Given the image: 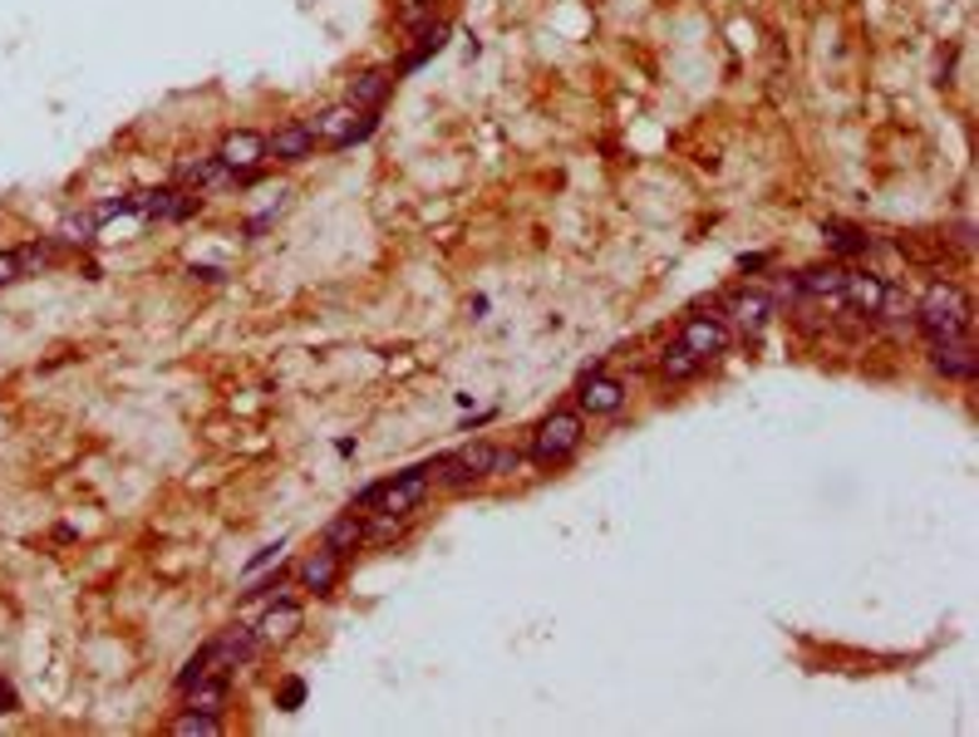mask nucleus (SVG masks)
I'll use <instances>...</instances> for the list:
<instances>
[{
	"instance_id": "18",
	"label": "nucleus",
	"mask_w": 979,
	"mask_h": 737,
	"mask_svg": "<svg viewBox=\"0 0 979 737\" xmlns=\"http://www.w3.org/2000/svg\"><path fill=\"white\" fill-rule=\"evenodd\" d=\"M729 314L743 324V330H758V324L772 314V300L763 290H743V295H733V300H729Z\"/></svg>"
},
{
	"instance_id": "31",
	"label": "nucleus",
	"mask_w": 979,
	"mask_h": 737,
	"mask_svg": "<svg viewBox=\"0 0 979 737\" xmlns=\"http://www.w3.org/2000/svg\"><path fill=\"white\" fill-rule=\"evenodd\" d=\"M428 5H434V0H428Z\"/></svg>"
},
{
	"instance_id": "6",
	"label": "nucleus",
	"mask_w": 979,
	"mask_h": 737,
	"mask_svg": "<svg viewBox=\"0 0 979 737\" xmlns=\"http://www.w3.org/2000/svg\"><path fill=\"white\" fill-rule=\"evenodd\" d=\"M217 163L227 167V173H237V182H247V177H257V167L267 163V138L251 133V128H232L217 143Z\"/></svg>"
},
{
	"instance_id": "21",
	"label": "nucleus",
	"mask_w": 979,
	"mask_h": 737,
	"mask_svg": "<svg viewBox=\"0 0 979 737\" xmlns=\"http://www.w3.org/2000/svg\"><path fill=\"white\" fill-rule=\"evenodd\" d=\"M173 733H178V737H217V733H222V717L188 708L182 717H173Z\"/></svg>"
},
{
	"instance_id": "17",
	"label": "nucleus",
	"mask_w": 979,
	"mask_h": 737,
	"mask_svg": "<svg viewBox=\"0 0 979 737\" xmlns=\"http://www.w3.org/2000/svg\"><path fill=\"white\" fill-rule=\"evenodd\" d=\"M227 693H232V674H202L198 683L188 688V708H198V713H212L222 717V708H227Z\"/></svg>"
},
{
	"instance_id": "27",
	"label": "nucleus",
	"mask_w": 979,
	"mask_h": 737,
	"mask_svg": "<svg viewBox=\"0 0 979 737\" xmlns=\"http://www.w3.org/2000/svg\"><path fill=\"white\" fill-rule=\"evenodd\" d=\"M517 467H522V452H517V448H497L493 477H503V472H517Z\"/></svg>"
},
{
	"instance_id": "23",
	"label": "nucleus",
	"mask_w": 979,
	"mask_h": 737,
	"mask_svg": "<svg viewBox=\"0 0 979 737\" xmlns=\"http://www.w3.org/2000/svg\"><path fill=\"white\" fill-rule=\"evenodd\" d=\"M404 526H409V516H389V511H379V516L365 526V540H389V536H399Z\"/></svg>"
},
{
	"instance_id": "5",
	"label": "nucleus",
	"mask_w": 979,
	"mask_h": 737,
	"mask_svg": "<svg viewBox=\"0 0 979 737\" xmlns=\"http://www.w3.org/2000/svg\"><path fill=\"white\" fill-rule=\"evenodd\" d=\"M257 629L251 625H227L222 629V634H212L208 644L198 649L202 654V664H208V674H232V668H241V664H251V658H257Z\"/></svg>"
},
{
	"instance_id": "16",
	"label": "nucleus",
	"mask_w": 979,
	"mask_h": 737,
	"mask_svg": "<svg viewBox=\"0 0 979 737\" xmlns=\"http://www.w3.org/2000/svg\"><path fill=\"white\" fill-rule=\"evenodd\" d=\"M320 546L335 550V556H350V550L365 546V521H359V511H340L335 521H326V531H320Z\"/></svg>"
},
{
	"instance_id": "15",
	"label": "nucleus",
	"mask_w": 979,
	"mask_h": 737,
	"mask_svg": "<svg viewBox=\"0 0 979 737\" xmlns=\"http://www.w3.org/2000/svg\"><path fill=\"white\" fill-rule=\"evenodd\" d=\"M340 566H345V556H335V550L320 546L316 556L300 560L296 575H300V585H306V590H316V595H330V590H335V580H340Z\"/></svg>"
},
{
	"instance_id": "10",
	"label": "nucleus",
	"mask_w": 979,
	"mask_h": 737,
	"mask_svg": "<svg viewBox=\"0 0 979 737\" xmlns=\"http://www.w3.org/2000/svg\"><path fill=\"white\" fill-rule=\"evenodd\" d=\"M576 403H581V413H595V418L621 413L625 408V383L611 379V373H601V369H591L581 379V389H576Z\"/></svg>"
},
{
	"instance_id": "7",
	"label": "nucleus",
	"mask_w": 979,
	"mask_h": 737,
	"mask_svg": "<svg viewBox=\"0 0 979 737\" xmlns=\"http://www.w3.org/2000/svg\"><path fill=\"white\" fill-rule=\"evenodd\" d=\"M300 625H306V609L291 605V599L281 595V599H271L267 615H261L251 629H257V644H271V649H276V644H291V639L300 634Z\"/></svg>"
},
{
	"instance_id": "8",
	"label": "nucleus",
	"mask_w": 979,
	"mask_h": 737,
	"mask_svg": "<svg viewBox=\"0 0 979 737\" xmlns=\"http://www.w3.org/2000/svg\"><path fill=\"white\" fill-rule=\"evenodd\" d=\"M680 344L709 364V359H719V354L729 349V324H723V314H694V320H684Z\"/></svg>"
},
{
	"instance_id": "28",
	"label": "nucleus",
	"mask_w": 979,
	"mask_h": 737,
	"mask_svg": "<svg viewBox=\"0 0 979 737\" xmlns=\"http://www.w3.org/2000/svg\"><path fill=\"white\" fill-rule=\"evenodd\" d=\"M281 550H286V540H276V546H261V550H257V556H251V560H247V575H257V570H261V566H271V560H276V556H281Z\"/></svg>"
},
{
	"instance_id": "29",
	"label": "nucleus",
	"mask_w": 979,
	"mask_h": 737,
	"mask_svg": "<svg viewBox=\"0 0 979 737\" xmlns=\"http://www.w3.org/2000/svg\"><path fill=\"white\" fill-rule=\"evenodd\" d=\"M300 698H306V683H300V678H291V683L281 688V708H286V713H296Z\"/></svg>"
},
{
	"instance_id": "1",
	"label": "nucleus",
	"mask_w": 979,
	"mask_h": 737,
	"mask_svg": "<svg viewBox=\"0 0 979 737\" xmlns=\"http://www.w3.org/2000/svg\"><path fill=\"white\" fill-rule=\"evenodd\" d=\"M428 487H434V482H428V462H424V467H409V472H399V477H385V482H375V487H365L350 511H389V516H414V511L424 507Z\"/></svg>"
},
{
	"instance_id": "12",
	"label": "nucleus",
	"mask_w": 979,
	"mask_h": 737,
	"mask_svg": "<svg viewBox=\"0 0 979 737\" xmlns=\"http://www.w3.org/2000/svg\"><path fill=\"white\" fill-rule=\"evenodd\" d=\"M847 310L857 314H881V300H886V281L871 271H847V281H841V295H837Z\"/></svg>"
},
{
	"instance_id": "19",
	"label": "nucleus",
	"mask_w": 979,
	"mask_h": 737,
	"mask_svg": "<svg viewBox=\"0 0 979 737\" xmlns=\"http://www.w3.org/2000/svg\"><path fill=\"white\" fill-rule=\"evenodd\" d=\"M699 369H704V359H699V354H694V349H684L680 340H674L670 349L660 354V373H664V379H670V383L694 379V373H699Z\"/></svg>"
},
{
	"instance_id": "9",
	"label": "nucleus",
	"mask_w": 979,
	"mask_h": 737,
	"mask_svg": "<svg viewBox=\"0 0 979 737\" xmlns=\"http://www.w3.org/2000/svg\"><path fill=\"white\" fill-rule=\"evenodd\" d=\"M930 364L945 379H975L979 373V354L969 344V334H955V340H930Z\"/></svg>"
},
{
	"instance_id": "26",
	"label": "nucleus",
	"mask_w": 979,
	"mask_h": 737,
	"mask_svg": "<svg viewBox=\"0 0 979 737\" xmlns=\"http://www.w3.org/2000/svg\"><path fill=\"white\" fill-rule=\"evenodd\" d=\"M25 275V265H21V251H0V285H15Z\"/></svg>"
},
{
	"instance_id": "13",
	"label": "nucleus",
	"mask_w": 979,
	"mask_h": 737,
	"mask_svg": "<svg viewBox=\"0 0 979 737\" xmlns=\"http://www.w3.org/2000/svg\"><path fill=\"white\" fill-rule=\"evenodd\" d=\"M310 153H316L310 123H281L276 133L267 138V157H276V163H306Z\"/></svg>"
},
{
	"instance_id": "30",
	"label": "nucleus",
	"mask_w": 979,
	"mask_h": 737,
	"mask_svg": "<svg viewBox=\"0 0 979 737\" xmlns=\"http://www.w3.org/2000/svg\"><path fill=\"white\" fill-rule=\"evenodd\" d=\"M0 713H15V693H11V683H0Z\"/></svg>"
},
{
	"instance_id": "14",
	"label": "nucleus",
	"mask_w": 979,
	"mask_h": 737,
	"mask_svg": "<svg viewBox=\"0 0 979 737\" xmlns=\"http://www.w3.org/2000/svg\"><path fill=\"white\" fill-rule=\"evenodd\" d=\"M389 94H394V74H389V69H359V74L350 79V88H345V104L375 114Z\"/></svg>"
},
{
	"instance_id": "2",
	"label": "nucleus",
	"mask_w": 979,
	"mask_h": 737,
	"mask_svg": "<svg viewBox=\"0 0 979 737\" xmlns=\"http://www.w3.org/2000/svg\"><path fill=\"white\" fill-rule=\"evenodd\" d=\"M916 324L930 334V340H955V334H969V300L959 285L935 281L916 305Z\"/></svg>"
},
{
	"instance_id": "24",
	"label": "nucleus",
	"mask_w": 979,
	"mask_h": 737,
	"mask_svg": "<svg viewBox=\"0 0 979 737\" xmlns=\"http://www.w3.org/2000/svg\"><path fill=\"white\" fill-rule=\"evenodd\" d=\"M399 20H404L409 29H424V25H434V5H428V0H404Z\"/></svg>"
},
{
	"instance_id": "22",
	"label": "nucleus",
	"mask_w": 979,
	"mask_h": 737,
	"mask_svg": "<svg viewBox=\"0 0 979 737\" xmlns=\"http://www.w3.org/2000/svg\"><path fill=\"white\" fill-rule=\"evenodd\" d=\"M822 236H827V246H831V251H841V255L866 251V236H861L857 226H847V222H822Z\"/></svg>"
},
{
	"instance_id": "11",
	"label": "nucleus",
	"mask_w": 979,
	"mask_h": 737,
	"mask_svg": "<svg viewBox=\"0 0 979 737\" xmlns=\"http://www.w3.org/2000/svg\"><path fill=\"white\" fill-rule=\"evenodd\" d=\"M198 202H202V197H188V192H178V187H158V192H139V197H133V212L158 216V222H182V216L198 212Z\"/></svg>"
},
{
	"instance_id": "4",
	"label": "nucleus",
	"mask_w": 979,
	"mask_h": 737,
	"mask_svg": "<svg viewBox=\"0 0 979 737\" xmlns=\"http://www.w3.org/2000/svg\"><path fill=\"white\" fill-rule=\"evenodd\" d=\"M375 123L379 118L365 114V108H355V104H330L310 118V133H316V143H326V147H350V143H365V138L375 133Z\"/></svg>"
},
{
	"instance_id": "3",
	"label": "nucleus",
	"mask_w": 979,
	"mask_h": 737,
	"mask_svg": "<svg viewBox=\"0 0 979 737\" xmlns=\"http://www.w3.org/2000/svg\"><path fill=\"white\" fill-rule=\"evenodd\" d=\"M581 438H586L581 413H576V408H556L552 418L536 423V432H532V457L542 462V467H556V462H566L576 448H581Z\"/></svg>"
},
{
	"instance_id": "25",
	"label": "nucleus",
	"mask_w": 979,
	"mask_h": 737,
	"mask_svg": "<svg viewBox=\"0 0 979 737\" xmlns=\"http://www.w3.org/2000/svg\"><path fill=\"white\" fill-rule=\"evenodd\" d=\"M94 226H99V222H94V212L70 216V222L60 226V241H90V236H94Z\"/></svg>"
},
{
	"instance_id": "20",
	"label": "nucleus",
	"mask_w": 979,
	"mask_h": 737,
	"mask_svg": "<svg viewBox=\"0 0 979 737\" xmlns=\"http://www.w3.org/2000/svg\"><path fill=\"white\" fill-rule=\"evenodd\" d=\"M841 281H847V271H841V265H817V271H802V290H807V295H831V300H837Z\"/></svg>"
}]
</instances>
